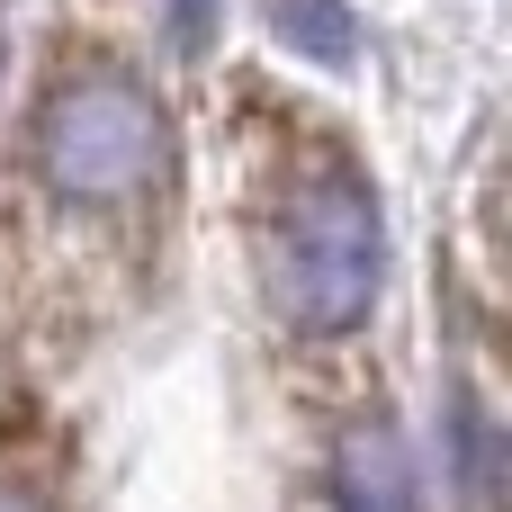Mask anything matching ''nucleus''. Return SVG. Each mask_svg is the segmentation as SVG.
<instances>
[{
  "instance_id": "nucleus-1",
  "label": "nucleus",
  "mask_w": 512,
  "mask_h": 512,
  "mask_svg": "<svg viewBox=\"0 0 512 512\" xmlns=\"http://www.w3.org/2000/svg\"><path fill=\"white\" fill-rule=\"evenodd\" d=\"M387 279V225L360 180H315L279 234V306L306 333H351L378 306Z\"/></svg>"
},
{
  "instance_id": "nucleus-2",
  "label": "nucleus",
  "mask_w": 512,
  "mask_h": 512,
  "mask_svg": "<svg viewBox=\"0 0 512 512\" xmlns=\"http://www.w3.org/2000/svg\"><path fill=\"white\" fill-rule=\"evenodd\" d=\"M36 153H45V180L72 198H126L162 162V108L126 81H81L45 108Z\"/></svg>"
},
{
  "instance_id": "nucleus-3",
  "label": "nucleus",
  "mask_w": 512,
  "mask_h": 512,
  "mask_svg": "<svg viewBox=\"0 0 512 512\" xmlns=\"http://www.w3.org/2000/svg\"><path fill=\"white\" fill-rule=\"evenodd\" d=\"M333 495H342V512H423V504H414V459H405V441H396L387 423L342 441Z\"/></svg>"
},
{
  "instance_id": "nucleus-4",
  "label": "nucleus",
  "mask_w": 512,
  "mask_h": 512,
  "mask_svg": "<svg viewBox=\"0 0 512 512\" xmlns=\"http://www.w3.org/2000/svg\"><path fill=\"white\" fill-rule=\"evenodd\" d=\"M270 27L306 45L315 63H351V9L342 0H270Z\"/></svg>"
},
{
  "instance_id": "nucleus-5",
  "label": "nucleus",
  "mask_w": 512,
  "mask_h": 512,
  "mask_svg": "<svg viewBox=\"0 0 512 512\" xmlns=\"http://www.w3.org/2000/svg\"><path fill=\"white\" fill-rule=\"evenodd\" d=\"M459 450H468V468H459L468 512H495V432H486V414H477V405H459Z\"/></svg>"
},
{
  "instance_id": "nucleus-6",
  "label": "nucleus",
  "mask_w": 512,
  "mask_h": 512,
  "mask_svg": "<svg viewBox=\"0 0 512 512\" xmlns=\"http://www.w3.org/2000/svg\"><path fill=\"white\" fill-rule=\"evenodd\" d=\"M180 36H189V45L207 36V0H180Z\"/></svg>"
},
{
  "instance_id": "nucleus-7",
  "label": "nucleus",
  "mask_w": 512,
  "mask_h": 512,
  "mask_svg": "<svg viewBox=\"0 0 512 512\" xmlns=\"http://www.w3.org/2000/svg\"><path fill=\"white\" fill-rule=\"evenodd\" d=\"M0 512H36V504H9V495H0Z\"/></svg>"
}]
</instances>
